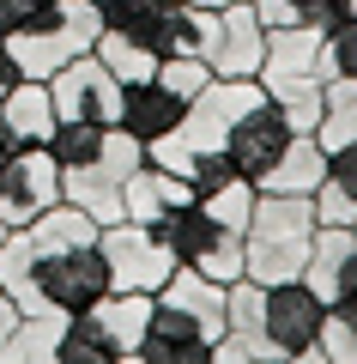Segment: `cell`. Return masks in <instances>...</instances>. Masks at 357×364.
Segmentation results:
<instances>
[{
    "label": "cell",
    "mask_w": 357,
    "mask_h": 364,
    "mask_svg": "<svg viewBox=\"0 0 357 364\" xmlns=\"http://www.w3.org/2000/svg\"><path fill=\"white\" fill-rule=\"evenodd\" d=\"M103 225L73 200H55L49 213H37L31 225H13L0 237V291L18 310H55L79 316L109 291V261L97 249Z\"/></svg>",
    "instance_id": "1"
},
{
    "label": "cell",
    "mask_w": 357,
    "mask_h": 364,
    "mask_svg": "<svg viewBox=\"0 0 357 364\" xmlns=\"http://www.w3.org/2000/svg\"><path fill=\"white\" fill-rule=\"evenodd\" d=\"M309 243H315V200L309 195H255V213L243 225V261L248 279L279 286V279H303Z\"/></svg>",
    "instance_id": "2"
},
{
    "label": "cell",
    "mask_w": 357,
    "mask_h": 364,
    "mask_svg": "<svg viewBox=\"0 0 357 364\" xmlns=\"http://www.w3.org/2000/svg\"><path fill=\"white\" fill-rule=\"evenodd\" d=\"M103 18H97V0H61L55 13H43L37 25L13 31V61L25 79H49L55 67H67L73 55H85L91 43H97Z\"/></svg>",
    "instance_id": "3"
},
{
    "label": "cell",
    "mask_w": 357,
    "mask_h": 364,
    "mask_svg": "<svg viewBox=\"0 0 357 364\" xmlns=\"http://www.w3.org/2000/svg\"><path fill=\"white\" fill-rule=\"evenodd\" d=\"M145 164V146L133 140L128 128H109L103 134V152L91 164H73L61 170V200L85 207L97 225H115L121 219V195H128V176Z\"/></svg>",
    "instance_id": "4"
},
{
    "label": "cell",
    "mask_w": 357,
    "mask_h": 364,
    "mask_svg": "<svg viewBox=\"0 0 357 364\" xmlns=\"http://www.w3.org/2000/svg\"><path fill=\"white\" fill-rule=\"evenodd\" d=\"M200 55L218 79H255L260 55H267V25H260L255 0H224V6H200Z\"/></svg>",
    "instance_id": "5"
},
{
    "label": "cell",
    "mask_w": 357,
    "mask_h": 364,
    "mask_svg": "<svg viewBox=\"0 0 357 364\" xmlns=\"http://www.w3.org/2000/svg\"><path fill=\"white\" fill-rule=\"evenodd\" d=\"M212 364H285L267 334V286L248 273L224 286V334L212 346Z\"/></svg>",
    "instance_id": "6"
},
{
    "label": "cell",
    "mask_w": 357,
    "mask_h": 364,
    "mask_svg": "<svg viewBox=\"0 0 357 364\" xmlns=\"http://www.w3.org/2000/svg\"><path fill=\"white\" fill-rule=\"evenodd\" d=\"M303 286L327 304L333 322H357V231L351 225H315Z\"/></svg>",
    "instance_id": "7"
},
{
    "label": "cell",
    "mask_w": 357,
    "mask_h": 364,
    "mask_svg": "<svg viewBox=\"0 0 357 364\" xmlns=\"http://www.w3.org/2000/svg\"><path fill=\"white\" fill-rule=\"evenodd\" d=\"M97 249L109 261V286L115 291H158L176 273V255L152 237V225H133V219H115L97 231Z\"/></svg>",
    "instance_id": "8"
},
{
    "label": "cell",
    "mask_w": 357,
    "mask_h": 364,
    "mask_svg": "<svg viewBox=\"0 0 357 364\" xmlns=\"http://www.w3.org/2000/svg\"><path fill=\"white\" fill-rule=\"evenodd\" d=\"M55 200H61V164H55L49 146H13L0 158V219H6V231L31 225Z\"/></svg>",
    "instance_id": "9"
},
{
    "label": "cell",
    "mask_w": 357,
    "mask_h": 364,
    "mask_svg": "<svg viewBox=\"0 0 357 364\" xmlns=\"http://www.w3.org/2000/svg\"><path fill=\"white\" fill-rule=\"evenodd\" d=\"M49 97H55V116L61 122H103V128H115V116H121V79L97 61V49L55 67Z\"/></svg>",
    "instance_id": "10"
},
{
    "label": "cell",
    "mask_w": 357,
    "mask_h": 364,
    "mask_svg": "<svg viewBox=\"0 0 357 364\" xmlns=\"http://www.w3.org/2000/svg\"><path fill=\"white\" fill-rule=\"evenodd\" d=\"M321 322H327V304L303 279L267 286V334L285 352V364H321Z\"/></svg>",
    "instance_id": "11"
},
{
    "label": "cell",
    "mask_w": 357,
    "mask_h": 364,
    "mask_svg": "<svg viewBox=\"0 0 357 364\" xmlns=\"http://www.w3.org/2000/svg\"><path fill=\"white\" fill-rule=\"evenodd\" d=\"M212 346H218V328H206L194 310L152 291V322L133 346V364H212Z\"/></svg>",
    "instance_id": "12"
},
{
    "label": "cell",
    "mask_w": 357,
    "mask_h": 364,
    "mask_svg": "<svg viewBox=\"0 0 357 364\" xmlns=\"http://www.w3.org/2000/svg\"><path fill=\"white\" fill-rule=\"evenodd\" d=\"M255 97H260V79H218V73H212V79H206V85L188 97V109H182L176 134L194 146V152H212V146H224L230 122L243 116Z\"/></svg>",
    "instance_id": "13"
},
{
    "label": "cell",
    "mask_w": 357,
    "mask_h": 364,
    "mask_svg": "<svg viewBox=\"0 0 357 364\" xmlns=\"http://www.w3.org/2000/svg\"><path fill=\"white\" fill-rule=\"evenodd\" d=\"M291 134H297V128L285 122V109L273 104L267 91H260L255 104H248L236 122H230V134H224V152L236 158V170H243L248 182H260L273 164H279V152L291 146Z\"/></svg>",
    "instance_id": "14"
},
{
    "label": "cell",
    "mask_w": 357,
    "mask_h": 364,
    "mask_svg": "<svg viewBox=\"0 0 357 364\" xmlns=\"http://www.w3.org/2000/svg\"><path fill=\"white\" fill-rule=\"evenodd\" d=\"M255 79H333V55H327V31L321 25H279L267 31V55H260Z\"/></svg>",
    "instance_id": "15"
},
{
    "label": "cell",
    "mask_w": 357,
    "mask_h": 364,
    "mask_svg": "<svg viewBox=\"0 0 357 364\" xmlns=\"http://www.w3.org/2000/svg\"><path fill=\"white\" fill-rule=\"evenodd\" d=\"M182 109H188V97H176V91L164 85V79H128L121 85V116H115V128H128L140 146L164 140V134H176Z\"/></svg>",
    "instance_id": "16"
},
{
    "label": "cell",
    "mask_w": 357,
    "mask_h": 364,
    "mask_svg": "<svg viewBox=\"0 0 357 364\" xmlns=\"http://www.w3.org/2000/svg\"><path fill=\"white\" fill-rule=\"evenodd\" d=\"M55 97L49 79H18L13 91H0V140L6 146H43L55 134Z\"/></svg>",
    "instance_id": "17"
},
{
    "label": "cell",
    "mask_w": 357,
    "mask_h": 364,
    "mask_svg": "<svg viewBox=\"0 0 357 364\" xmlns=\"http://www.w3.org/2000/svg\"><path fill=\"white\" fill-rule=\"evenodd\" d=\"M182 200H194L188 176H176V170H164V164H140L128 176V195H121V219L158 225L170 207H182Z\"/></svg>",
    "instance_id": "18"
},
{
    "label": "cell",
    "mask_w": 357,
    "mask_h": 364,
    "mask_svg": "<svg viewBox=\"0 0 357 364\" xmlns=\"http://www.w3.org/2000/svg\"><path fill=\"white\" fill-rule=\"evenodd\" d=\"M224 231H230V225H218L212 213L200 207V200H182V207H170L164 219L152 225V237L170 249V255H176V267H194V261H200Z\"/></svg>",
    "instance_id": "19"
},
{
    "label": "cell",
    "mask_w": 357,
    "mask_h": 364,
    "mask_svg": "<svg viewBox=\"0 0 357 364\" xmlns=\"http://www.w3.org/2000/svg\"><path fill=\"white\" fill-rule=\"evenodd\" d=\"M61 334H67V310H55V304H43V310H18L13 334L0 340V364H55Z\"/></svg>",
    "instance_id": "20"
},
{
    "label": "cell",
    "mask_w": 357,
    "mask_h": 364,
    "mask_svg": "<svg viewBox=\"0 0 357 364\" xmlns=\"http://www.w3.org/2000/svg\"><path fill=\"white\" fill-rule=\"evenodd\" d=\"M321 176H327V146H321L315 134H291V146L279 152V164H273L255 188H267V195H315Z\"/></svg>",
    "instance_id": "21"
},
{
    "label": "cell",
    "mask_w": 357,
    "mask_h": 364,
    "mask_svg": "<svg viewBox=\"0 0 357 364\" xmlns=\"http://www.w3.org/2000/svg\"><path fill=\"white\" fill-rule=\"evenodd\" d=\"M91 316L103 322V334L121 346V358L133 364V346H140V334H145V322H152V291H103L97 304H91Z\"/></svg>",
    "instance_id": "22"
},
{
    "label": "cell",
    "mask_w": 357,
    "mask_h": 364,
    "mask_svg": "<svg viewBox=\"0 0 357 364\" xmlns=\"http://www.w3.org/2000/svg\"><path fill=\"white\" fill-rule=\"evenodd\" d=\"M260 91L285 109V122H291L297 134L321 128V109H327V85H321V79H260Z\"/></svg>",
    "instance_id": "23"
},
{
    "label": "cell",
    "mask_w": 357,
    "mask_h": 364,
    "mask_svg": "<svg viewBox=\"0 0 357 364\" xmlns=\"http://www.w3.org/2000/svg\"><path fill=\"white\" fill-rule=\"evenodd\" d=\"M55 364H128V358H121V346L103 334L97 316L79 310V316H67V334H61V352H55Z\"/></svg>",
    "instance_id": "24"
},
{
    "label": "cell",
    "mask_w": 357,
    "mask_h": 364,
    "mask_svg": "<svg viewBox=\"0 0 357 364\" xmlns=\"http://www.w3.org/2000/svg\"><path fill=\"white\" fill-rule=\"evenodd\" d=\"M164 13H170V6H158V0H97V18H103V31L145 43L152 55H158V31H164Z\"/></svg>",
    "instance_id": "25"
},
{
    "label": "cell",
    "mask_w": 357,
    "mask_h": 364,
    "mask_svg": "<svg viewBox=\"0 0 357 364\" xmlns=\"http://www.w3.org/2000/svg\"><path fill=\"white\" fill-rule=\"evenodd\" d=\"M315 140L327 146V152L345 146V140H357V79H327V109H321Z\"/></svg>",
    "instance_id": "26"
},
{
    "label": "cell",
    "mask_w": 357,
    "mask_h": 364,
    "mask_svg": "<svg viewBox=\"0 0 357 364\" xmlns=\"http://www.w3.org/2000/svg\"><path fill=\"white\" fill-rule=\"evenodd\" d=\"M91 49H97V61L109 67V73L121 79V85H128V79H152V73H158V55L145 49V43H133V37L97 31V43H91Z\"/></svg>",
    "instance_id": "27"
},
{
    "label": "cell",
    "mask_w": 357,
    "mask_h": 364,
    "mask_svg": "<svg viewBox=\"0 0 357 364\" xmlns=\"http://www.w3.org/2000/svg\"><path fill=\"white\" fill-rule=\"evenodd\" d=\"M103 134H109L103 122H55V134L43 146L55 152V164H61V170H73V164H91V158L103 152Z\"/></svg>",
    "instance_id": "28"
},
{
    "label": "cell",
    "mask_w": 357,
    "mask_h": 364,
    "mask_svg": "<svg viewBox=\"0 0 357 364\" xmlns=\"http://www.w3.org/2000/svg\"><path fill=\"white\" fill-rule=\"evenodd\" d=\"M255 195H260L255 182H248V176H236L230 188H218V195H194V200H200V207L212 213L218 225H230V231H243V225H248V213H255Z\"/></svg>",
    "instance_id": "29"
},
{
    "label": "cell",
    "mask_w": 357,
    "mask_h": 364,
    "mask_svg": "<svg viewBox=\"0 0 357 364\" xmlns=\"http://www.w3.org/2000/svg\"><path fill=\"white\" fill-rule=\"evenodd\" d=\"M158 79H164L176 97H194V91L212 79V67H206V55H158Z\"/></svg>",
    "instance_id": "30"
},
{
    "label": "cell",
    "mask_w": 357,
    "mask_h": 364,
    "mask_svg": "<svg viewBox=\"0 0 357 364\" xmlns=\"http://www.w3.org/2000/svg\"><path fill=\"white\" fill-rule=\"evenodd\" d=\"M327 55H333V79H357V6L327 25Z\"/></svg>",
    "instance_id": "31"
},
{
    "label": "cell",
    "mask_w": 357,
    "mask_h": 364,
    "mask_svg": "<svg viewBox=\"0 0 357 364\" xmlns=\"http://www.w3.org/2000/svg\"><path fill=\"white\" fill-rule=\"evenodd\" d=\"M309 200H315V225H351L357 219V200L345 195L339 182H327V176H321V188Z\"/></svg>",
    "instance_id": "32"
},
{
    "label": "cell",
    "mask_w": 357,
    "mask_h": 364,
    "mask_svg": "<svg viewBox=\"0 0 357 364\" xmlns=\"http://www.w3.org/2000/svg\"><path fill=\"white\" fill-rule=\"evenodd\" d=\"M321 364H357V322H321Z\"/></svg>",
    "instance_id": "33"
},
{
    "label": "cell",
    "mask_w": 357,
    "mask_h": 364,
    "mask_svg": "<svg viewBox=\"0 0 357 364\" xmlns=\"http://www.w3.org/2000/svg\"><path fill=\"white\" fill-rule=\"evenodd\" d=\"M145 164H164V170H176V176H188L194 170V146L182 140V134H164V140L145 146Z\"/></svg>",
    "instance_id": "34"
},
{
    "label": "cell",
    "mask_w": 357,
    "mask_h": 364,
    "mask_svg": "<svg viewBox=\"0 0 357 364\" xmlns=\"http://www.w3.org/2000/svg\"><path fill=\"white\" fill-rule=\"evenodd\" d=\"M61 0H0V37H13V31L37 25L43 13H55Z\"/></svg>",
    "instance_id": "35"
},
{
    "label": "cell",
    "mask_w": 357,
    "mask_h": 364,
    "mask_svg": "<svg viewBox=\"0 0 357 364\" xmlns=\"http://www.w3.org/2000/svg\"><path fill=\"white\" fill-rule=\"evenodd\" d=\"M327 182H339L345 195L357 200V140H345V146H333V152H327Z\"/></svg>",
    "instance_id": "36"
},
{
    "label": "cell",
    "mask_w": 357,
    "mask_h": 364,
    "mask_svg": "<svg viewBox=\"0 0 357 364\" xmlns=\"http://www.w3.org/2000/svg\"><path fill=\"white\" fill-rule=\"evenodd\" d=\"M18 79H25V73H18V61H13V43L0 37V91H13Z\"/></svg>",
    "instance_id": "37"
},
{
    "label": "cell",
    "mask_w": 357,
    "mask_h": 364,
    "mask_svg": "<svg viewBox=\"0 0 357 364\" xmlns=\"http://www.w3.org/2000/svg\"><path fill=\"white\" fill-rule=\"evenodd\" d=\"M13 322H18V304H13V298H6V291H0V340L13 334Z\"/></svg>",
    "instance_id": "38"
},
{
    "label": "cell",
    "mask_w": 357,
    "mask_h": 364,
    "mask_svg": "<svg viewBox=\"0 0 357 364\" xmlns=\"http://www.w3.org/2000/svg\"><path fill=\"white\" fill-rule=\"evenodd\" d=\"M158 6H188V0H158Z\"/></svg>",
    "instance_id": "39"
},
{
    "label": "cell",
    "mask_w": 357,
    "mask_h": 364,
    "mask_svg": "<svg viewBox=\"0 0 357 364\" xmlns=\"http://www.w3.org/2000/svg\"><path fill=\"white\" fill-rule=\"evenodd\" d=\"M200 6H224V0H200Z\"/></svg>",
    "instance_id": "40"
},
{
    "label": "cell",
    "mask_w": 357,
    "mask_h": 364,
    "mask_svg": "<svg viewBox=\"0 0 357 364\" xmlns=\"http://www.w3.org/2000/svg\"><path fill=\"white\" fill-rule=\"evenodd\" d=\"M0 237H6V219H0Z\"/></svg>",
    "instance_id": "41"
},
{
    "label": "cell",
    "mask_w": 357,
    "mask_h": 364,
    "mask_svg": "<svg viewBox=\"0 0 357 364\" xmlns=\"http://www.w3.org/2000/svg\"><path fill=\"white\" fill-rule=\"evenodd\" d=\"M351 231H357V219H351Z\"/></svg>",
    "instance_id": "42"
},
{
    "label": "cell",
    "mask_w": 357,
    "mask_h": 364,
    "mask_svg": "<svg viewBox=\"0 0 357 364\" xmlns=\"http://www.w3.org/2000/svg\"><path fill=\"white\" fill-rule=\"evenodd\" d=\"M351 6H357V0H351Z\"/></svg>",
    "instance_id": "43"
}]
</instances>
